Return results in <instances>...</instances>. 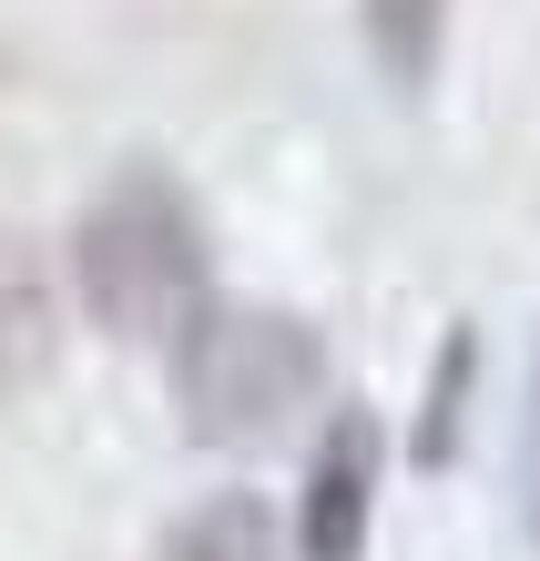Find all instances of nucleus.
Instances as JSON below:
<instances>
[{
    "instance_id": "f257e3e1",
    "label": "nucleus",
    "mask_w": 540,
    "mask_h": 561,
    "mask_svg": "<svg viewBox=\"0 0 540 561\" xmlns=\"http://www.w3.org/2000/svg\"><path fill=\"white\" fill-rule=\"evenodd\" d=\"M72 286H82V317L103 327V337H123V347H174L184 327L215 307L205 215L184 205V184L163 174V163H123L82 205Z\"/></svg>"
},
{
    "instance_id": "6e6552de",
    "label": "nucleus",
    "mask_w": 540,
    "mask_h": 561,
    "mask_svg": "<svg viewBox=\"0 0 540 561\" xmlns=\"http://www.w3.org/2000/svg\"><path fill=\"white\" fill-rule=\"evenodd\" d=\"M520 531L540 541V357H530V409H520Z\"/></svg>"
},
{
    "instance_id": "f03ea898",
    "label": "nucleus",
    "mask_w": 540,
    "mask_h": 561,
    "mask_svg": "<svg viewBox=\"0 0 540 561\" xmlns=\"http://www.w3.org/2000/svg\"><path fill=\"white\" fill-rule=\"evenodd\" d=\"M174 388H184V428L205 449H265L317 409L326 347L286 307H205L174 337Z\"/></svg>"
},
{
    "instance_id": "0eeeda50",
    "label": "nucleus",
    "mask_w": 540,
    "mask_h": 561,
    "mask_svg": "<svg viewBox=\"0 0 540 561\" xmlns=\"http://www.w3.org/2000/svg\"><path fill=\"white\" fill-rule=\"evenodd\" d=\"M42 347H51V317H42V296L11 276V286H0V388L42 368Z\"/></svg>"
},
{
    "instance_id": "39448f33",
    "label": "nucleus",
    "mask_w": 540,
    "mask_h": 561,
    "mask_svg": "<svg viewBox=\"0 0 540 561\" xmlns=\"http://www.w3.org/2000/svg\"><path fill=\"white\" fill-rule=\"evenodd\" d=\"M438 31H449V0H367V51H378V72L398 92H428Z\"/></svg>"
},
{
    "instance_id": "423d86ee",
    "label": "nucleus",
    "mask_w": 540,
    "mask_h": 561,
    "mask_svg": "<svg viewBox=\"0 0 540 561\" xmlns=\"http://www.w3.org/2000/svg\"><path fill=\"white\" fill-rule=\"evenodd\" d=\"M469 378H480V337H469V327H449V347H438V378H428V409H418V459H428V470H449V459H459Z\"/></svg>"
},
{
    "instance_id": "7ed1b4c3",
    "label": "nucleus",
    "mask_w": 540,
    "mask_h": 561,
    "mask_svg": "<svg viewBox=\"0 0 540 561\" xmlns=\"http://www.w3.org/2000/svg\"><path fill=\"white\" fill-rule=\"evenodd\" d=\"M378 419L367 409H336L326 439L307 459V501H296V561H357L367 551V520H378Z\"/></svg>"
},
{
    "instance_id": "20e7f679",
    "label": "nucleus",
    "mask_w": 540,
    "mask_h": 561,
    "mask_svg": "<svg viewBox=\"0 0 540 561\" xmlns=\"http://www.w3.org/2000/svg\"><path fill=\"white\" fill-rule=\"evenodd\" d=\"M153 561H296L286 520L265 490H215V501H194L174 531L153 541Z\"/></svg>"
}]
</instances>
